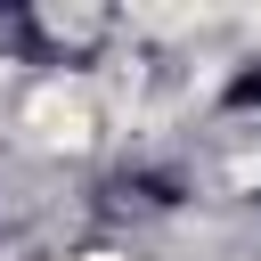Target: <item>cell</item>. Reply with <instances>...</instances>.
<instances>
[{
    "label": "cell",
    "mask_w": 261,
    "mask_h": 261,
    "mask_svg": "<svg viewBox=\"0 0 261 261\" xmlns=\"http://www.w3.org/2000/svg\"><path fill=\"white\" fill-rule=\"evenodd\" d=\"M65 261H130V253H106V245H98V253H65Z\"/></svg>",
    "instance_id": "2"
},
{
    "label": "cell",
    "mask_w": 261,
    "mask_h": 261,
    "mask_svg": "<svg viewBox=\"0 0 261 261\" xmlns=\"http://www.w3.org/2000/svg\"><path fill=\"white\" fill-rule=\"evenodd\" d=\"M8 130H16V147L41 155V163H90V155L106 147L114 114H106V90H98L90 65H73V73L57 65V73H41V82L16 98Z\"/></svg>",
    "instance_id": "1"
}]
</instances>
